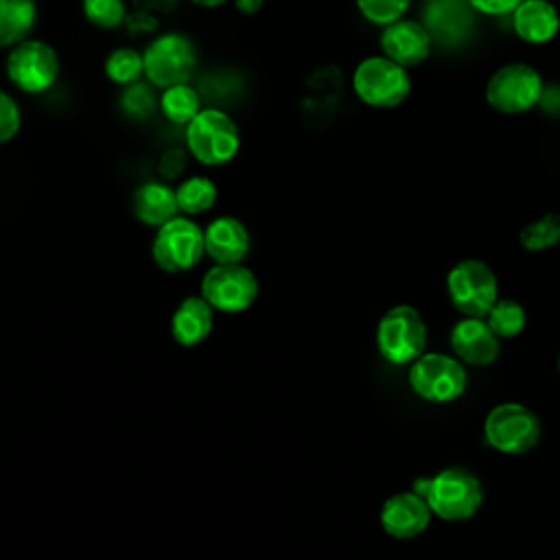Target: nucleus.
<instances>
[{"label":"nucleus","mask_w":560,"mask_h":560,"mask_svg":"<svg viewBox=\"0 0 560 560\" xmlns=\"http://www.w3.org/2000/svg\"><path fill=\"white\" fill-rule=\"evenodd\" d=\"M413 492H418L442 521H466L477 514L483 501L479 479L459 466L444 468L433 477L416 479Z\"/></svg>","instance_id":"1"},{"label":"nucleus","mask_w":560,"mask_h":560,"mask_svg":"<svg viewBox=\"0 0 560 560\" xmlns=\"http://www.w3.org/2000/svg\"><path fill=\"white\" fill-rule=\"evenodd\" d=\"M184 144L190 158L203 166L230 164L241 151V129L221 107H201L184 127Z\"/></svg>","instance_id":"2"},{"label":"nucleus","mask_w":560,"mask_h":560,"mask_svg":"<svg viewBox=\"0 0 560 560\" xmlns=\"http://www.w3.org/2000/svg\"><path fill=\"white\" fill-rule=\"evenodd\" d=\"M354 96L374 109H394L402 105L411 92V77L407 68L389 57L370 55L352 70Z\"/></svg>","instance_id":"3"},{"label":"nucleus","mask_w":560,"mask_h":560,"mask_svg":"<svg viewBox=\"0 0 560 560\" xmlns=\"http://www.w3.org/2000/svg\"><path fill=\"white\" fill-rule=\"evenodd\" d=\"M144 79L155 88L188 83L197 70L199 52L195 42L179 31L155 35L142 50Z\"/></svg>","instance_id":"4"},{"label":"nucleus","mask_w":560,"mask_h":560,"mask_svg":"<svg viewBox=\"0 0 560 560\" xmlns=\"http://www.w3.org/2000/svg\"><path fill=\"white\" fill-rule=\"evenodd\" d=\"M4 74L13 88L24 94L48 92L59 74L61 59L59 52L44 39L26 37L24 42L9 48L4 59Z\"/></svg>","instance_id":"5"},{"label":"nucleus","mask_w":560,"mask_h":560,"mask_svg":"<svg viewBox=\"0 0 560 560\" xmlns=\"http://www.w3.org/2000/svg\"><path fill=\"white\" fill-rule=\"evenodd\" d=\"M542 77L534 66L512 61L490 74L483 96L490 109L516 116L534 109L542 98Z\"/></svg>","instance_id":"6"},{"label":"nucleus","mask_w":560,"mask_h":560,"mask_svg":"<svg viewBox=\"0 0 560 560\" xmlns=\"http://www.w3.org/2000/svg\"><path fill=\"white\" fill-rule=\"evenodd\" d=\"M424 346L427 326L413 306L398 304L381 317L376 326V348L389 363H411L424 352Z\"/></svg>","instance_id":"7"},{"label":"nucleus","mask_w":560,"mask_h":560,"mask_svg":"<svg viewBox=\"0 0 560 560\" xmlns=\"http://www.w3.org/2000/svg\"><path fill=\"white\" fill-rule=\"evenodd\" d=\"M206 254L203 230L186 214H177L155 230L151 256L155 265L168 273H182L201 260Z\"/></svg>","instance_id":"8"},{"label":"nucleus","mask_w":560,"mask_h":560,"mask_svg":"<svg viewBox=\"0 0 560 560\" xmlns=\"http://www.w3.org/2000/svg\"><path fill=\"white\" fill-rule=\"evenodd\" d=\"M542 433L538 416L518 402H501L492 407L483 422L486 442L508 455L532 451Z\"/></svg>","instance_id":"9"},{"label":"nucleus","mask_w":560,"mask_h":560,"mask_svg":"<svg viewBox=\"0 0 560 560\" xmlns=\"http://www.w3.org/2000/svg\"><path fill=\"white\" fill-rule=\"evenodd\" d=\"M258 278L243 262L214 265L201 278V298L219 313H243L258 298Z\"/></svg>","instance_id":"10"},{"label":"nucleus","mask_w":560,"mask_h":560,"mask_svg":"<svg viewBox=\"0 0 560 560\" xmlns=\"http://www.w3.org/2000/svg\"><path fill=\"white\" fill-rule=\"evenodd\" d=\"M451 304L464 317H486L497 302V276L483 260H462L446 276Z\"/></svg>","instance_id":"11"},{"label":"nucleus","mask_w":560,"mask_h":560,"mask_svg":"<svg viewBox=\"0 0 560 560\" xmlns=\"http://www.w3.org/2000/svg\"><path fill=\"white\" fill-rule=\"evenodd\" d=\"M409 385L413 394L429 402H451L466 389V370L453 357L422 352L416 361H411Z\"/></svg>","instance_id":"12"},{"label":"nucleus","mask_w":560,"mask_h":560,"mask_svg":"<svg viewBox=\"0 0 560 560\" xmlns=\"http://www.w3.org/2000/svg\"><path fill=\"white\" fill-rule=\"evenodd\" d=\"M381 52L402 68H413L427 61L433 48V37L422 22L400 18L387 26L378 37Z\"/></svg>","instance_id":"13"},{"label":"nucleus","mask_w":560,"mask_h":560,"mask_svg":"<svg viewBox=\"0 0 560 560\" xmlns=\"http://www.w3.org/2000/svg\"><path fill=\"white\" fill-rule=\"evenodd\" d=\"M431 514V508L418 492H398L383 503L381 527L392 538L409 540L420 536L429 527Z\"/></svg>","instance_id":"14"},{"label":"nucleus","mask_w":560,"mask_h":560,"mask_svg":"<svg viewBox=\"0 0 560 560\" xmlns=\"http://www.w3.org/2000/svg\"><path fill=\"white\" fill-rule=\"evenodd\" d=\"M203 245H206V254L217 265L243 262L245 256L249 254L252 236L241 219L223 214L212 219L203 228Z\"/></svg>","instance_id":"15"},{"label":"nucleus","mask_w":560,"mask_h":560,"mask_svg":"<svg viewBox=\"0 0 560 560\" xmlns=\"http://www.w3.org/2000/svg\"><path fill=\"white\" fill-rule=\"evenodd\" d=\"M451 348L470 365H490L499 357V337L483 317H464L451 330Z\"/></svg>","instance_id":"16"},{"label":"nucleus","mask_w":560,"mask_h":560,"mask_svg":"<svg viewBox=\"0 0 560 560\" xmlns=\"http://www.w3.org/2000/svg\"><path fill=\"white\" fill-rule=\"evenodd\" d=\"M512 28L525 44L540 46L560 31V13L549 0H523L512 11Z\"/></svg>","instance_id":"17"},{"label":"nucleus","mask_w":560,"mask_h":560,"mask_svg":"<svg viewBox=\"0 0 560 560\" xmlns=\"http://www.w3.org/2000/svg\"><path fill=\"white\" fill-rule=\"evenodd\" d=\"M214 324V308L201 298V295H190L179 302L171 317V335L173 339L184 346L192 348L206 341Z\"/></svg>","instance_id":"18"},{"label":"nucleus","mask_w":560,"mask_h":560,"mask_svg":"<svg viewBox=\"0 0 560 560\" xmlns=\"http://www.w3.org/2000/svg\"><path fill=\"white\" fill-rule=\"evenodd\" d=\"M133 217L149 228H160L179 214L175 188L164 182H144L136 188L131 199Z\"/></svg>","instance_id":"19"},{"label":"nucleus","mask_w":560,"mask_h":560,"mask_svg":"<svg viewBox=\"0 0 560 560\" xmlns=\"http://www.w3.org/2000/svg\"><path fill=\"white\" fill-rule=\"evenodd\" d=\"M37 24L35 0H0V48L24 42Z\"/></svg>","instance_id":"20"},{"label":"nucleus","mask_w":560,"mask_h":560,"mask_svg":"<svg viewBox=\"0 0 560 560\" xmlns=\"http://www.w3.org/2000/svg\"><path fill=\"white\" fill-rule=\"evenodd\" d=\"M158 109L168 122L186 127L201 112V94L190 83L168 85L158 98Z\"/></svg>","instance_id":"21"},{"label":"nucleus","mask_w":560,"mask_h":560,"mask_svg":"<svg viewBox=\"0 0 560 560\" xmlns=\"http://www.w3.org/2000/svg\"><path fill=\"white\" fill-rule=\"evenodd\" d=\"M175 197L179 214L197 217L208 212L217 203L219 188L206 175H190L184 182H179V186L175 188Z\"/></svg>","instance_id":"22"},{"label":"nucleus","mask_w":560,"mask_h":560,"mask_svg":"<svg viewBox=\"0 0 560 560\" xmlns=\"http://www.w3.org/2000/svg\"><path fill=\"white\" fill-rule=\"evenodd\" d=\"M103 72L114 85H131L138 83L144 77V61L142 52H138L131 46H118L109 50V55L103 61Z\"/></svg>","instance_id":"23"},{"label":"nucleus","mask_w":560,"mask_h":560,"mask_svg":"<svg viewBox=\"0 0 560 560\" xmlns=\"http://www.w3.org/2000/svg\"><path fill=\"white\" fill-rule=\"evenodd\" d=\"M525 308L516 300H497L486 315L488 326L499 339L516 337L525 328Z\"/></svg>","instance_id":"24"},{"label":"nucleus","mask_w":560,"mask_h":560,"mask_svg":"<svg viewBox=\"0 0 560 560\" xmlns=\"http://www.w3.org/2000/svg\"><path fill=\"white\" fill-rule=\"evenodd\" d=\"M518 241L529 252H542L553 247L560 241V217L549 212L529 225H525L518 234Z\"/></svg>","instance_id":"25"},{"label":"nucleus","mask_w":560,"mask_h":560,"mask_svg":"<svg viewBox=\"0 0 560 560\" xmlns=\"http://www.w3.org/2000/svg\"><path fill=\"white\" fill-rule=\"evenodd\" d=\"M83 18L103 31L118 28L127 20V2L125 0H81Z\"/></svg>","instance_id":"26"},{"label":"nucleus","mask_w":560,"mask_h":560,"mask_svg":"<svg viewBox=\"0 0 560 560\" xmlns=\"http://www.w3.org/2000/svg\"><path fill=\"white\" fill-rule=\"evenodd\" d=\"M359 13L376 26H387L405 18L411 0H354Z\"/></svg>","instance_id":"27"},{"label":"nucleus","mask_w":560,"mask_h":560,"mask_svg":"<svg viewBox=\"0 0 560 560\" xmlns=\"http://www.w3.org/2000/svg\"><path fill=\"white\" fill-rule=\"evenodd\" d=\"M151 85V83H149ZM149 85L142 83H131L125 88L122 96H120V107L127 116L131 118H144L153 112V107L158 105L153 98V92L149 90Z\"/></svg>","instance_id":"28"},{"label":"nucleus","mask_w":560,"mask_h":560,"mask_svg":"<svg viewBox=\"0 0 560 560\" xmlns=\"http://www.w3.org/2000/svg\"><path fill=\"white\" fill-rule=\"evenodd\" d=\"M22 129V109L18 101L0 88V144L11 142Z\"/></svg>","instance_id":"29"},{"label":"nucleus","mask_w":560,"mask_h":560,"mask_svg":"<svg viewBox=\"0 0 560 560\" xmlns=\"http://www.w3.org/2000/svg\"><path fill=\"white\" fill-rule=\"evenodd\" d=\"M468 7L483 15H508L512 13L523 0H466Z\"/></svg>","instance_id":"30"},{"label":"nucleus","mask_w":560,"mask_h":560,"mask_svg":"<svg viewBox=\"0 0 560 560\" xmlns=\"http://www.w3.org/2000/svg\"><path fill=\"white\" fill-rule=\"evenodd\" d=\"M186 166V153L182 149H168L160 160V173L168 179L177 177Z\"/></svg>","instance_id":"31"},{"label":"nucleus","mask_w":560,"mask_h":560,"mask_svg":"<svg viewBox=\"0 0 560 560\" xmlns=\"http://www.w3.org/2000/svg\"><path fill=\"white\" fill-rule=\"evenodd\" d=\"M232 4H234V9H236L238 13H243V15H254V13H258V11L262 9L265 0H232Z\"/></svg>","instance_id":"32"},{"label":"nucleus","mask_w":560,"mask_h":560,"mask_svg":"<svg viewBox=\"0 0 560 560\" xmlns=\"http://www.w3.org/2000/svg\"><path fill=\"white\" fill-rule=\"evenodd\" d=\"M195 7H201V9H219L232 0H190Z\"/></svg>","instance_id":"33"},{"label":"nucleus","mask_w":560,"mask_h":560,"mask_svg":"<svg viewBox=\"0 0 560 560\" xmlns=\"http://www.w3.org/2000/svg\"><path fill=\"white\" fill-rule=\"evenodd\" d=\"M558 370H560V354H558Z\"/></svg>","instance_id":"34"},{"label":"nucleus","mask_w":560,"mask_h":560,"mask_svg":"<svg viewBox=\"0 0 560 560\" xmlns=\"http://www.w3.org/2000/svg\"><path fill=\"white\" fill-rule=\"evenodd\" d=\"M427 2H435V0H427Z\"/></svg>","instance_id":"35"}]
</instances>
